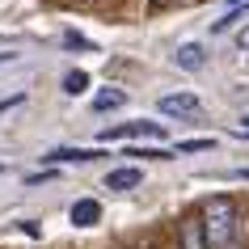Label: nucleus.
Masks as SVG:
<instances>
[{
	"label": "nucleus",
	"instance_id": "nucleus-15",
	"mask_svg": "<svg viewBox=\"0 0 249 249\" xmlns=\"http://www.w3.org/2000/svg\"><path fill=\"white\" fill-rule=\"evenodd\" d=\"M232 135H236V140H249V114H245V118H241V127H236V131H232Z\"/></svg>",
	"mask_w": 249,
	"mask_h": 249
},
{
	"label": "nucleus",
	"instance_id": "nucleus-7",
	"mask_svg": "<svg viewBox=\"0 0 249 249\" xmlns=\"http://www.w3.org/2000/svg\"><path fill=\"white\" fill-rule=\"evenodd\" d=\"M140 182H144V169H135V165H123V169L106 173V190H135Z\"/></svg>",
	"mask_w": 249,
	"mask_h": 249
},
{
	"label": "nucleus",
	"instance_id": "nucleus-11",
	"mask_svg": "<svg viewBox=\"0 0 249 249\" xmlns=\"http://www.w3.org/2000/svg\"><path fill=\"white\" fill-rule=\"evenodd\" d=\"M127 157H144V160H169L165 148H127Z\"/></svg>",
	"mask_w": 249,
	"mask_h": 249
},
{
	"label": "nucleus",
	"instance_id": "nucleus-1",
	"mask_svg": "<svg viewBox=\"0 0 249 249\" xmlns=\"http://www.w3.org/2000/svg\"><path fill=\"white\" fill-rule=\"evenodd\" d=\"M203 228H207V249H236V207L232 198H207L203 203Z\"/></svg>",
	"mask_w": 249,
	"mask_h": 249
},
{
	"label": "nucleus",
	"instance_id": "nucleus-10",
	"mask_svg": "<svg viewBox=\"0 0 249 249\" xmlns=\"http://www.w3.org/2000/svg\"><path fill=\"white\" fill-rule=\"evenodd\" d=\"M85 89H89V72H80V68H72V72L64 76V93H68V97H80Z\"/></svg>",
	"mask_w": 249,
	"mask_h": 249
},
{
	"label": "nucleus",
	"instance_id": "nucleus-3",
	"mask_svg": "<svg viewBox=\"0 0 249 249\" xmlns=\"http://www.w3.org/2000/svg\"><path fill=\"white\" fill-rule=\"evenodd\" d=\"M160 114H198V110H203V102H198L195 93H165V97H160Z\"/></svg>",
	"mask_w": 249,
	"mask_h": 249
},
{
	"label": "nucleus",
	"instance_id": "nucleus-5",
	"mask_svg": "<svg viewBox=\"0 0 249 249\" xmlns=\"http://www.w3.org/2000/svg\"><path fill=\"white\" fill-rule=\"evenodd\" d=\"M173 64L182 68V72H198V68L207 64V51H203V42H182L178 55H173Z\"/></svg>",
	"mask_w": 249,
	"mask_h": 249
},
{
	"label": "nucleus",
	"instance_id": "nucleus-18",
	"mask_svg": "<svg viewBox=\"0 0 249 249\" xmlns=\"http://www.w3.org/2000/svg\"><path fill=\"white\" fill-rule=\"evenodd\" d=\"M0 173H4V169H0Z\"/></svg>",
	"mask_w": 249,
	"mask_h": 249
},
{
	"label": "nucleus",
	"instance_id": "nucleus-9",
	"mask_svg": "<svg viewBox=\"0 0 249 249\" xmlns=\"http://www.w3.org/2000/svg\"><path fill=\"white\" fill-rule=\"evenodd\" d=\"M118 106H127V93L123 89H106L93 97V110H118Z\"/></svg>",
	"mask_w": 249,
	"mask_h": 249
},
{
	"label": "nucleus",
	"instance_id": "nucleus-17",
	"mask_svg": "<svg viewBox=\"0 0 249 249\" xmlns=\"http://www.w3.org/2000/svg\"><path fill=\"white\" fill-rule=\"evenodd\" d=\"M236 178H245V182H249V169H236Z\"/></svg>",
	"mask_w": 249,
	"mask_h": 249
},
{
	"label": "nucleus",
	"instance_id": "nucleus-12",
	"mask_svg": "<svg viewBox=\"0 0 249 249\" xmlns=\"http://www.w3.org/2000/svg\"><path fill=\"white\" fill-rule=\"evenodd\" d=\"M64 47H72V51H93V42L85 38V34H76V30H68V34H64Z\"/></svg>",
	"mask_w": 249,
	"mask_h": 249
},
{
	"label": "nucleus",
	"instance_id": "nucleus-8",
	"mask_svg": "<svg viewBox=\"0 0 249 249\" xmlns=\"http://www.w3.org/2000/svg\"><path fill=\"white\" fill-rule=\"evenodd\" d=\"M68 215H72V224H76V228H93V224L102 220V203H97V198H76Z\"/></svg>",
	"mask_w": 249,
	"mask_h": 249
},
{
	"label": "nucleus",
	"instance_id": "nucleus-14",
	"mask_svg": "<svg viewBox=\"0 0 249 249\" xmlns=\"http://www.w3.org/2000/svg\"><path fill=\"white\" fill-rule=\"evenodd\" d=\"M26 102V93H13V97H4V102H0V114H4V110H13V106H21Z\"/></svg>",
	"mask_w": 249,
	"mask_h": 249
},
{
	"label": "nucleus",
	"instance_id": "nucleus-2",
	"mask_svg": "<svg viewBox=\"0 0 249 249\" xmlns=\"http://www.w3.org/2000/svg\"><path fill=\"white\" fill-rule=\"evenodd\" d=\"M165 135V127L160 123H123V127H106L102 131V140H160Z\"/></svg>",
	"mask_w": 249,
	"mask_h": 249
},
{
	"label": "nucleus",
	"instance_id": "nucleus-6",
	"mask_svg": "<svg viewBox=\"0 0 249 249\" xmlns=\"http://www.w3.org/2000/svg\"><path fill=\"white\" fill-rule=\"evenodd\" d=\"M97 157H106V152H97V148H55V152H47V160L51 165H89V160H97Z\"/></svg>",
	"mask_w": 249,
	"mask_h": 249
},
{
	"label": "nucleus",
	"instance_id": "nucleus-4",
	"mask_svg": "<svg viewBox=\"0 0 249 249\" xmlns=\"http://www.w3.org/2000/svg\"><path fill=\"white\" fill-rule=\"evenodd\" d=\"M178 236H182V249H207V228H203V215H186L178 224Z\"/></svg>",
	"mask_w": 249,
	"mask_h": 249
},
{
	"label": "nucleus",
	"instance_id": "nucleus-13",
	"mask_svg": "<svg viewBox=\"0 0 249 249\" xmlns=\"http://www.w3.org/2000/svg\"><path fill=\"white\" fill-rule=\"evenodd\" d=\"M207 148H215V140H182L178 152H207Z\"/></svg>",
	"mask_w": 249,
	"mask_h": 249
},
{
	"label": "nucleus",
	"instance_id": "nucleus-16",
	"mask_svg": "<svg viewBox=\"0 0 249 249\" xmlns=\"http://www.w3.org/2000/svg\"><path fill=\"white\" fill-rule=\"evenodd\" d=\"M236 42H241V47H245V51H249V26L241 30V38H236Z\"/></svg>",
	"mask_w": 249,
	"mask_h": 249
}]
</instances>
